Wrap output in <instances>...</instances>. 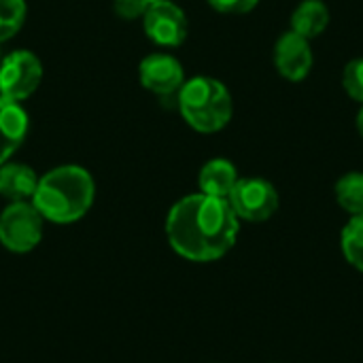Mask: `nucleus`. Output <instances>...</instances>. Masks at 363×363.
<instances>
[{
  "mask_svg": "<svg viewBox=\"0 0 363 363\" xmlns=\"http://www.w3.org/2000/svg\"><path fill=\"white\" fill-rule=\"evenodd\" d=\"M274 64L277 70L289 81H302L308 77L313 68V51L308 38L291 32H285L274 47Z\"/></svg>",
  "mask_w": 363,
  "mask_h": 363,
  "instance_id": "8",
  "label": "nucleus"
},
{
  "mask_svg": "<svg viewBox=\"0 0 363 363\" xmlns=\"http://www.w3.org/2000/svg\"><path fill=\"white\" fill-rule=\"evenodd\" d=\"M38 187V177L26 164L0 166V196L11 202H28Z\"/></svg>",
  "mask_w": 363,
  "mask_h": 363,
  "instance_id": "11",
  "label": "nucleus"
},
{
  "mask_svg": "<svg viewBox=\"0 0 363 363\" xmlns=\"http://www.w3.org/2000/svg\"><path fill=\"white\" fill-rule=\"evenodd\" d=\"M43 238V215L30 202H11L0 215V242L13 253L32 251Z\"/></svg>",
  "mask_w": 363,
  "mask_h": 363,
  "instance_id": "4",
  "label": "nucleus"
},
{
  "mask_svg": "<svg viewBox=\"0 0 363 363\" xmlns=\"http://www.w3.org/2000/svg\"><path fill=\"white\" fill-rule=\"evenodd\" d=\"M240 219L225 198L194 194L179 200L166 219L170 247L185 259L206 264L221 259L238 238Z\"/></svg>",
  "mask_w": 363,
  "mask_h": 363,
  "instance_id": "1",
  "label": "nucleus"
},
{
  "mask_svg": "<svg viewBox=\"0 0 363 363\" xmlns=\"http://www.w3.org/2000/svg\"><path fill=\"white\" fill-rule=\"evenodd\" d=\"M340 247H342V255L345 259L363 272V215L353 217L340 236Z\"/></svg>",
  "mask_w": 363,
  "mask_h": 363,
  "instance_id": "15",
  "label": "nucleus"
},
{
  "mask_svg": "<svg viewBox=\"0 0 363 363\" xmlns=\"http://www.w3.org/2000/svg\"><path fill=\"white\" fill-rule=\"evenodd\" d=\"M149 2H162V0H149Z\"/></svg>",
  "mask_w": 363,
  "mask_h": 363,
  "instance_id": "21",
  "label": "nucleus"
},
{
  "mask_svg": "<svg viewBox=\"0 0 363 363\" xmlns=\"http://www.w3.org/2000/svg\"><path fill=\"white\" fill-rule=\"evenodd\" d=\"M32 204L53 223L81 219L94 202V181L81 166H60L38 179Z\"/></svg>",
  "mask_w": 363,
  "mask_h": 363,
  "instance_id": "2",
  "label": "nucleus"
},
{
  "mask_svg": "<svg viewBox=\"0 0 363 363\" xmlns=\"http://www.w3.org/2000/svg\"><path fill=\"white\" fill-rule=\"evenodd\" d=\"M149 6H151L149 0H115V13L123 19L145 17Z\"/></svg>",
  "mask_w": 363,
  "mask_h": 363,
  "instance_id": "18",
  "label": "nucleus"
},
{
  "mask_svg": "<svg viewBox=\"0 0 363 363\" xmlns=\"http://www.w3.org/2000/svg\"><path fill=\"white\" fill-rule=\"evenodd\" d=\"M330 23V11L321 0H304L291 15V30L304 38H317Z\"/></svg>",
  "mask_w": 363,
  "mask_h": 363,
  "instance_id": "13",
  "label": "nucleus"
},
{
  "mask_svg": "<svg viewBox=\"0 0 363 363\" xmlns=\"http://www.w3.org/2000/svg\"><path fill=\"white\" fill-rule=\"evenodd\" d=\"M145 32L162 47H179L187 38V17L170 0L151 2L145 13Z\"/></svg>",
  "mask_w": 363,
  "mask_h": 363,
  "instance_id": "7",
  "label": "nucleus"
},
{
  "mask_svg": "<svg viewBox=\"0 0 363 363\" xmlns=\"http://www.w3.org/2000/svg\"><path fill=\"white\" fill-rule=\"evenodd\" d=\"M26 19L23 0H0V43L17 34Z\"/></svg>",
  "mask_w": 363,
  "mask_h": 363,
  "instance_id": "16",
  "label": "nucleus"
},
{
  "mask_svg": "<svg viewBox=\"0 0 363 363\" xmlns=\"http://www.w3.org/2000/svg\"><path fill=\"white\" fill-rule=\"evenodd\" d=\"M183 119L198 132L211 134L225 128L232 119V96L225 85L211 77H196L179 89Z\"/></svg>",
  "mask_w": 363,
  "mask_h": 363,
  "instance_id": "3",
  "label": "nucleus"
},
{
  "mask_svg": "<svg viewBox=\"0 0 363 363\" xmlns=\"http://www.w3.org/2000/svg\"><path fill=\"white\" fill-rule=\"evenodd\" d=\"M357 128H359V134L363 136V106L362 111H359V115H357Z\"/></svg>",
  "mask_w": 363,
  "mask_h": 363,
  "instance_id": "20",
  "label": "nucleus"
},
{
  "mask_svg": "<svg viewBox=\"0 0 363 363\" xmlns=\"http://www.w3.org/2000/svg\"><path fill=\"white\" fill-rule=\"evenodd\" d=\"M183 66L172 55L153 53L147 55L140 64V81L153 94H174L183 87Z\"/></svg>",
  "mask_w": 363,
  "mask_h": 363,
  "instance_id": "9",
  "label": "nucleus"
},
{
  "mask_svg": "<svg viewBox=\"0 0 363 363\" xmlns=\"http://www.w3.org/2000/svg\"><path fill=\"white\" fill-rule=\"evenodd\" d=\"M40 79V60L30 51H13L0 62V96L6 100H26L36 91Z\"/></svg>",
  "mask_w": 363,
  "mask_h": 363,
  "instance_id": "6",
  "label": "nucleus"
},
{
  "mask_svg": "<svg viewBox=\"0 0 363 363\" xmlns=\"http://www.w3.org/2000/svg\"><path fill=\"white\" fill-rule=\"evenodd\" d=\"M342 85L351 98L363 102V57L347 64L345 74H342Z\"/></svg>",
  "mask_w": 363,
  "mask_h": 363,
  "instance_id": "17",
  "label": "nucleus"
},
{
  "mask_svg": "<svg viewBox=\"0 0 363 363\" xmlns=\"http://www.w3.org/2000/svg\"><path fill=\"white\" fill-rule=\"evenodd\" d=\"M0 62H2V60H0Z\"/></svg>",
  "mask_w": 363,
  "mask_h": 363,
  "instance_id": "22",
  "label": "nucleus"
},
{
  "mask_svg": "<svg viewBox=\"0 0 363 363\" xmlns=\"http://www.w3.org/2000/svg\"><path fill=\"white\" fill-rule=\"evenodd\" d=\"M259 0H208V4L219 11V13H232V15H240V13H249L257 6Z\"/></svg>",
  "mask_w": 363,
  "mask_h": 363,
  "instance_id": "19",
  "label": "nucleus"
},
{
  "mask_svg": "<svg viewBox=\"0 0 363 363\" xmlns=\"http://www.w3.org/2000/svg\"><path fill=\"white\" fill-rule=\"evenodd\" d=\"M236 217L251 223L268 221L279 208V194L272 183L264 179H238L228 196Z\"/></svg>",
  "mask_w": 363,
  "mask_h": 363,
  "instance_id": "5",
  "label": "nucleus"
},
{
  "mask_svg": "<svg viewBox=\"0 0 363 363\" xmlns=\"http://www.w3.org/2000/svg\"><path fill=\"white\" fill-rule=\"evenodd\" d=\"M28 132V115L26 111L0 96V166L19 149Z\"/></svg>",
  "mask_w": 363,
  "mask_h": 363,
  "instance_id": "10",
  "label": "nucleus"
},
{
  "mask_svg": "<svg viewBox=\"0 0 363 363\" xmlns=\"http://www.w3.org/2000/svg\"><path fill=\"white\" fill-rule=\"evenodd\" d=\"M198 183H200L202 194L228 200L234 185L238 183V174H236V168H234L232 162H228V160H211L200 170Z\"/></svg>",
  "mask_w": 363,
  "mask_h": 363,
  "instance_id": "12",
  "label": "nucleus"
},
{
  "mask_svg": "<svg viewBox=\"0 0 363 363\" xmlns=\"http://www.w3.org/2000/svg\"><path fill=\"white\" fill-rule=\"evenodd\" d=\"M336 200L349 215H363V172H349L336 183Z\"/></svg>",
  "mask_w": 363,
  "mask_h": 363,
  "instance_id": "14",
  "label": "nucleus"
}]
</instances>
